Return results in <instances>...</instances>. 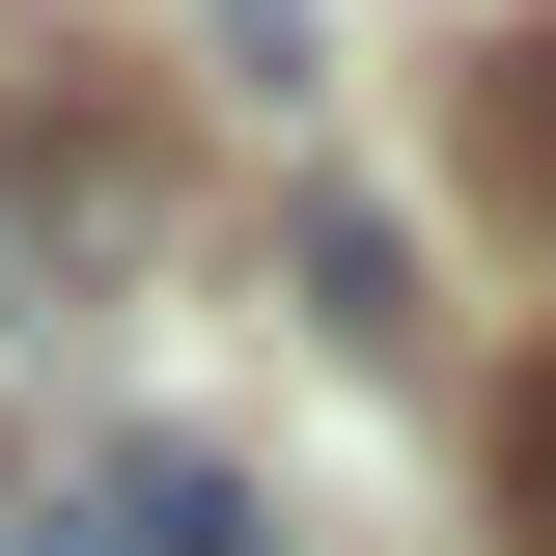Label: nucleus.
<instances>
[{
	"label": "nucleus",
	"mask_w": 556,
	"mask_h": 556,
	"mask_svg": "<svg viewBox=\"0 0 556 556\" xmlns=\"http://www.w3.org/2000/svg\"><path fill=\"white\" fill-rule=\"evenodd\" d=\"M84 529H112V556H251V473H223V445H112Z\"/></svg>",
	"instance_id": "nucleus-1"
},
{
	"label": "nucleus",
	"mask_w": 556,
	"mask_h": 556,
	"mask_svg": "<svg viewBox=\"0 0 556 556\" xmlns=\"http://www.w3.org/2000/svg\"><path fill=\"white\" fill-rule=\"evenodd\" d=\"M278 251H306V306H334V334H362V362H390V334H417V251H390V195H306V223H278Z\"/></svg>",
	"instance_id": "nucleus-2"
},
{
	"label": "nucleus",
	"mask_w": 556,
	"mask_h": 556,
	"mask_svg": "<svg viewBox=\"0 0 556 556\" xmlns=\"http://www.w3.org/2000/svg\"><path fill=\"white\" fill-rule=\"evenodd\" d=\"M529 501H556V445H529Z\"/></svg>",
	"instance_id": "nucleus-3"
}]
</instances>
